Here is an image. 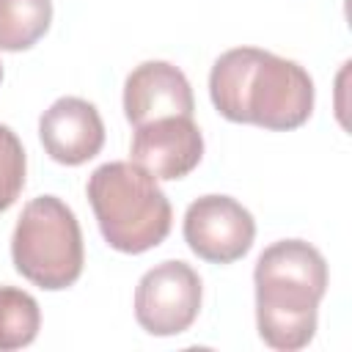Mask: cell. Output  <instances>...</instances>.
<instances>
[{
	"mask_svg": "<svg viewBox=\"0 0 352 352\" xmlns=\"http://www.w3.org/2000/svg\"><path fill=\"white\" fill-rule=\"evenodd\" d=\"M209 96L214 110L234 124L289 132L302 126L314 110V80L289 58L258 47H234L214 60Z\"/></svg>",
	"mask_w": 352,
	"mask_h": 352,
	"instance_id": "cell-1",
	"label": "cell"
},
{
	"mask_svg": "<svg viewBox=\"0 0 352 352\" xmlns=\"http://www.w3.org/2000/svg\"><path fill=\"white\" fill-rule=\"evenodd\" d=\"M253 283L261 341L280 352L308 346L327 292L324 256L305 239L272 242L256 261Z\"/></svg>",
	"mask_w": 352,
	"mask_h": 352,
	"instance_id": "cell-2",
	"label": "cell"
},
{
	"mask_svg": "<svg viewBox=\"0 0 352 352\" xmlns=\"http://www.w3.org/2000/svg\"><path fill=\"white\" fill-rule=\"evenodd\" d=\"M85 192L104 242L118 253H146L170 234V201L135 162L99 165L88 176Z\"/></svg>",
	"mask_w": 352,
	"mask_h": 352,
	"instance_id": "cell-3",
	"label": "cell"
},
{
	"mask_svg": "<svg viewBox=\"0 0 352 352\" xmlns=\"http://www.w3.org/2000/svg\"><path fill=\"white\" fill-rule=\"evenodd\" d=\"M11 258L22 278L47 292H60L82 275L85 248L74 212L58 195H38L25 204L14 236Z\"/></svg>",
	"mask_w": 352,
	"mask_h": 352,
	"instance_id": "cell-4",
	"label": "cell"
},
{
	"mask_svg": "<svg viewBox=\"0 0 352 352\" xmlns=\"http://www.w3.org/2000/svg\"><path fill=\"white\" fill-rule=\"evenodd\" d=\"M201 278L187 261L151 267L135 289V319L151 336H179L190 330L201 311Z\"/></svg>",
	"mask_w": 352,
	"mask_h": 352,
	"instance_id": "cell-5",
	"label": "cell"
},
{
	"mask_svg": "<svg viewBox=\"0 0 352 352\" xmlns=\"http://www.w3.org/2000/svg\"><path fill=\"white\" fill-rule=\"evenodd\" d=\"M256 239L253 214L231 195H201L184 212V242L212 264L239 261Z\"/></svg>",
	"mask_w": 352,
	"mask_h": 352,
	"instance_id": "cell-6",
	"label": "cell"
},
{
	"mask_svg": "<svg viewBox=\"0 0 352 352\" xmlns=\"http://www.w3.org/2000/svg\"><path fill=\"white\" fill-rule=\"evenodd\" d=\"M132 162L154 179L173 182L192 173L204 157V135L192 116H168L135 126L129 143Z\"/></svg>",
	"mask_w": 352,
	"mask_h": 352,
	"instance_id": "cell-7",
	"label": "cell"
},
{
	"mask_svg": "<svg viewBox=\"0 0 352 352\" xmlns=\"http://www.w3.org/2000/svg\"><path fill=\"white\" fill-rule=\"evenodd\" d=\"M192 88L179 66L168 60H146L129 72L124 82V113L132 126L168 116H192Z\"/></svg>",
	"mask_w": 352,
	"mask_h": 352,
	"instance_id": "cell-8",
	"label": "cell"
},
{
	"mask_svg": "<svg viewBox=\"0 0 352 352\" xmlns=\"http://www.w3.org/2000/svg\"><path fill=\"white\" fill-rule=\"evenodd\" d=\"M44 151L60 165H82L104 146V124L99 110L80 96H60L38 118Z\"/></svg>",
	"mask_w": 352,
	"mask_h": 352,
	"instance_id": "cell-9",
	"label": "cell"
},
{
	"mask_svg": "<svg viewBox=\"0 0 352 352\" xmlns=\"http://www.w3.org/2000/svg\"><path fill=\"white\" fill-rule=\"evenodd\" d=\"M52 22V0H0V50H30Z\"/></svg>",
	"mask_w": 352,
	"mask_h": 352,
	"instance_id": "cell-10",
	"label": "cell"
},
{
	"mask_svg": "<svg viewBox=\"0 0 352 352\" xmlns=\"http://www.w3.org/2000/svg\"><path fill=\"white\" fill-rule=\"evenodd\" d=\"M41 311L33 294L16 286H0V352H14L36 341Z\"/></svg>",
	"mask_w": 352,
	"mask_h": 352,
	"instance_id": "cell-11",
	"label": "cell"
},
{
	"mask_svg": "<svg viewBox=\"0 0 352 352\" xmlns=\"http://www.w3.org/2000/svg\"><path fill=\"white\" fill-rule=\"evenodd\" d=\"M25 148L16 132L6 124H0V212H6L25 187Z\"/></svg>",
	"mask_w": 352,
	"mask_h": 352,
	"instance_id": "cell-12",
	"label": "cell"
},
{
	"mask_svg": "<svg viewBox=\"0 0 352 352\" xmlns=\"http://www.w3.org/2000/svg\"><path fill=\"white\" fill-rule=\"evenodd\" d=\"M0 80H3V63H0Z\"/></svg>",
	"mask_w": 352,
	"mask_h": 352,
	"instance_id": "cell-13",
	"label": "cell"
}]
</instances>
